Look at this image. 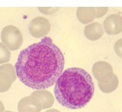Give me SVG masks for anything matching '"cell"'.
Wrapping results in <instances>:
<instances>
[{
  "label": "cell",
  "instance_id": "obj_12",
  "mask_svg": "<svg viewBox=\"0 0 122 112\" xmlns=\"http://www.w3.org/2000/svg\"><path fill=\"white\" fill-rule=\"evenodd\" d=\"M13 83L11 77L6 72L0 71V93H5L10 89Z\"/></svg>",
  "mask_w": 122,
  "mask_h": 112
},
{
  "label": "cell",
  "instance_id": "obj_13",
  "mask_svg": "<svg viewBox=\"0 0 122 112\" xmlns=\"http://www.w3.org/2000/svg\"><path fill=\"white\" fill-rule=\"evenodd\" d=\"M11 58V52L5 45L0 43V64L8 63Z\"/></svg>",
  "mask_w": 122,
  "mask_h": 112
},
{
  "label": "cell",
  "instance_id": "obj_16",
  "mask_svg": "<svg viewBox=\"0 0 122 112\" xmlns=\"http://www.w3.org/2000/svg\"><path fill=\"white\" fill-rule=\"evenodd\" d=\"M114 50L116 55L122 58V39L117 40L114 45Z\"/></svg>",
  "mask_w": 122,
  "mask_h": 112
},
{
  "label": "cell",
  "instance_id": "obj_7",
  "mask_svg": "<svg viewBox=\"0 0 122 112\" xmlns=\"http://www.w3.org/2000/svg\"><path fill=\"white\" fill-rule=\"evenodd\" d=\"M42 109L40 101L33 95L24 97L18 104V112H40Z\"/></svg>",
  "mask_w": 122,
  "mask_h": 112
},
{
  "label": "cell",
  "instance_id": "obj_18",
  "mask_svg": "<svg viewBox=\"0 0 122 112\" xmlns=\"http://www.w3.org/2000/svg\"><path fill=\"white\" fill-rule=\"evenodd\" d=\"M5 111V106H4L3 103L0 101V112H4Z\"/></svg>",
  "mask_w": 122,
  "mask_h": 112
},
{
  "label": "cell",
  "instance_id": "obj_1",
  "mask_svg": "<svg viewBox=\"0 0 122 112\" xmlns=\"http://www.w3.org/2000/svg\"><path fill=\"white\" fill-rule=\"evenodd\" d=\"M64 67V55L48 36L23 49L15 66L20 81L36 90L55 85Z\"/></svg>",
  "mask_w": 122,
  "mask_h": 112
},
{
  "label": "cell",
  "instance_id": "obj_4",
  "mask_svg": "<svg viewBox=\"0 0 122 112\" xmlns=\"http://www.w3.org/2000/svg\"><path fill=\"white\" fill-rule=\"evenodd\" d=\"M30 34L35 38H44L51 30V24L48 19L43 17L34 18L28 25Z\"/></svg>",
  "mask_w": 122,
  "mask_h": 112
},
{
  "label": "cell",
  "instance_id": "obj_20",
  "mask_svg": "<svg viewBox=\"0 0 122 112\" xmlns=\"http://www.w3.org/2000/svg\"><path fill=\"white\" fill-rule=\"evenodd\" d=\"M5 112H13V111H5Z\"/></svg>",
  "mask_w": 122,
  "mask_h": 112
},
{
  "label": "cell",
  "instance_id": "obj_10",
  "mask_svg": "<svg viewBox=\"0 0 122 112\" xmlns=\"http://www.w3.org/2000/svg\"><path fill=\"white\" fill-rule=\"evenodd\" d=\"M30 95L35 96L40 101L42 104V108L47 109L51 107L55 102L54 95L49 92L48 90L43 89V90H35Z\"/></svg>",
  "mask_w": 122,
  "mask_h": 112
},
{
  "label": "cell",
  "instance_id": "obj_8",
  "mask_svg": "<svg viewBox=\"0 0 122 112\" xmlns=\"http://www.w3.org/2000/svg\"><path fill=\"white\" fill-rule=\"evenodd\" d=\"M83 34L85 37L90 41H96L104 35L102 24L99 22H92L84 27Z\"/></svg>",
  "mask_w": 122,
  "mask_h": 112
},
{
  "label": "cell",
  "instance_id": "obj_5",
  "mask_svg": "<svg viewBox=\"0 0 122 112\" xmlns=\"http://www.w3.org/2000/svg\"><path fill=\"white\" fill-rule=\"evenodd\" d=\"M92 73L96 80L100 83H106L111 80L115 74L112 65L104 61L96 62L92 67Z\"/></svg>",
  "mask_w": 122,
  "mask_h": 112
},
{
  "label": "cell",
  "instance_id": "obj_9",
  "mask_svg": "<svg viewBox=\"0 0 122 112\" xmlns=\"http://www.w3.org/2000/svg\"><path fill=\"white\" fill-rule=\"evenodd\" d=\"M77 18L82 24H90L96 19L95 7H78L77 9Z\"/></svg>",
  "mask_w": 122,
  "mask_h": 112
},
{
  "label": "cell",
  "instance_id": "obj_11",
  "mask_svg": "<svg viewBox=\"0 0 122 112\" xmlns=\"http://www.w3.org/2000/svg\"><path fill=\"white\" fill-rule=\"evenodd\" d=\"M119 80L118 78L116 76V74H114L112 79L106 83H100L98 82V86L99 89L104 93H111L115 91L118 86Z\"/></svg>",
  "mask_w": 122,
  "mask_h": 112
},
{
  "label": "cell",
  "instance_id": "obj_14",
  "mask_svg": "<svg viewBox=\"0 0 122 112\" xmlns=\"http://www.w3.org/2000/svg\"><path fill=\"white\" fill-rule=\"evenodd\" d=\"M0 71L6 72L7 73L9 74V76L11 77L12 81L13 82L15 81L16 78H17V73H16L15 68L12 64H11L9 63H7L3 65H1L0 66Z\"/></svg>",
  "mask_w": 122,
  "mask_h": 112
},
{
  "label": "cell",
  "instance_id": "obj_19",
  "mask_svg": "<svg viewBox=\"0 0 122 112\" xmlns=\"http://www.w3.org/2000/svg\"><path fill=\"white\" fill-rule=\"evenodd\" d=\"M46 112H61V111H59L58 110H56V109H49Z\"/></svg>",
  "mask_w": 122,
  "mask_h": 112
},
{
  "label": "cell",
  "instance_id": "obj_17",
  "mask_svg": "<svg viewBox=\"0 0 122 112\" xmlns=\"http://www.w3.org/2000/svg\"><path fill=\"white\" fill-rule=\"evenodd\" d=\"M108 11V7H96V18H101Z\"/></svg>",
  "mask_w": 122,
  "mask_h": 112
},
{
  "label": "cell",
  "instance_id": "obj_2",
  "mask_svg": "<svg viewBox=\"0 0 122 112\" xmlns=\"http://www.w3.org/2000/svg\"><path fill=\"white\" fill-rule=\"evenodd\" d=\"M95 86L90 73L79 68L63 71L55 83L54 93L60 105L69 109L85 107L94 95Z\"/></svg>",
  "mask_w": 122,
  "mask_h": 112
},
{
  "label": "cell",
  "instance_id": "obj_6",
  "mask_svg": "<svg viewBox=\"0 0 122 112\" xmlns=\"http://www.w3.org/2000/svg\"><path fill=\"white\" fill-rule=\"evenodd\" d=\"M102 27L108 35L115 36L122 32V16L112 14L104 20Z\"/></svg>",
  "mask_w": 122,
  "mask_h": 112
},
{
  "label": "cell",
  "instance_id": "obj_3",
  "mask_svg": "<svg viewBox=\"0 0 122 112\" xmlns=\"http://www.w3.org/2000/svg\"><path fill=\"white\" fill-rule=\"evenodd\" d=\"M1 40L9 50L16 51L23 43V34L17 27L8 25L2 29Z\"/></svg>",
  "mask_w": 122,
  "mask_h": 112
},
{
  "label": "cell",
  "instance_id": "obj_15",
  "mask_svg": "<svg viewBox=\"0 0 122 112\" xmlns=\"http://www.w3.org/2000/svg\"><path fill=\"white\" fill-rule=\"evenodd\" d=\"M39 11L42 14L46 15H50L56 13L58 10L59 9V8H54V7H39L38 8Z\"/></svg>",
  "mask_w": 122,
  "mask_h": 112
}]
</instances>
